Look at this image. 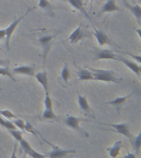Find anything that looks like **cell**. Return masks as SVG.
Returning a JSON list of instances; mask_svg holds the SVG:
<instances>
[{
	"label": "cell",
	"instance_id": "obj_1",
	"mask_svg": "<svg viewBox=\"0 0 141 158\" xmlns=\"http://www.w3.org/2000/svg\"><path fill=\"white\" fill-rule=\"evenodd\" d=\"M92 73L93 78L95 81H106V82H113V83H120L121 79L117 78L114 75V72L111 70H105V69H88Z\"/></svg>",
	"mask_w": 141,
	"mask_h": 158
},
{
	"label": "cell",
	"instance_id": "obj_2",
	"mask_svg": "<svg viewBox=\"0 0 141 158\" xmlns=\"http://www.w3.org/2000/svg\"><path fill=\"white\" fill-rule=\"evenodd\" d=\"M29 12H31V10H27V12H25L24 14L21 16L19 18H17V19L14 20L13 22L11 23V24L8 26V27L6 28V37H5V45H6V48H7V51H9V42H10V40H11V37H12V33L14 32V31L16 30V28L17 27L18 24L20 23V22L22 21L23 18H24L27 15V13Z\"/></svg>",
	"mask_w": 141,
	"mask_h": 158
},
{
	"label": "cell",
	"instance_id": "obj_3",
	"mask_svg": "<svg viewBox=\"0 0 141 158\" xmlns=\"http://www.w3.org/2000/svg\"><path fill=\"white\" fill-rule=\"evenodd\" d=\"M84 119L83 118H79V117H75V116H67L66 118L64 119V123L65 125L68 126L69 128H71L74 130L78 131L82 134H83L85 136H88V134L79 125V123L81 121H83Z\"/></svg>",
	"mask_w": 141,
	"mask_h": 158
},
{
	"label": "cell",
	"instance_id": "obj_4",
	"mask_svg": "<svg viewBox=\"0 0 141 158\" xmlns=\"http://www.w3.org/2000/svg\"><path fill=\"white\" fill-rule=\"evenodd\" d=\"M48 144L51 146L52 151L48 154V156L49 158H63L65 157L68 154L70 153H74L76 151L75 150H65V149H61V148H58L56 146H54L52 143H49L48 141L45 140Z\"/></svg>",
	"mask_w": 141,
	"mask_h": 158
},
{
	"label": "cell",
	"instance_id": "obj_5",
	"mask_svg": "<svg viewBox=\"0 0 141 158\" xmlns=\"http://www.w3.org/2000/svg\"><path fill=\"white\" fill-rule=\"evenodd\" d=\"M118 55H116L111 49H97L95 53L93 61L109 59V60H117Z\"/></svg>",
	"mask_w": 141,
	"mask_h": 158
},
{
	"label": "cell",
	"instance_id": "obj_6",
	"mask_svg": "<svg viewBox=\"0 0 141 158\" xmlns=\"http://www.w3.org/2000/svg\"><path fill=\"white\" fill-rule=\"evenodd\" d=\"M54 35H45L40 38V43L42 45V50H43V65H45V59H46V56L48 52H49V49H50V45L52 44V41L54 38Z\"/></svg>",
	"mask_w": 141,
	"mask_h": 158
},
{
	"label": "cell",
	"instance_id": "obj_7",
	"mask_svg": "<svg viewBox=\"0 0 141 158\" xmlns=\"http://www.w3.org/2000/svg\"><path fill=\"white\" fill-rule=\"evenodd\" d=\"M19 143L20 145H21V148L23 149L25 153H27V155H29V156H31L32 158H46V156L45 155L40 154V153H38L37 152H36V151L30 146L28 142L23 138H22V140L20 141Z\"/></svg>",
	"mask_w": 141,
	"mask_h": 158
},
{
	"label": "cell",
	"instance_id": "obj_8",
	"mask_svg": "<svg viewBox=\"0 0 141 158\" xmlns=\"http://www.w3.org/2000/svg\"><path fill=\"white\" fill-rule=\"evenodd\" d=\"M110 127L115 128V130L116 131V133H121L122 135H124L126 138H128L130 140H131L134 138V136L132 135V133L130 131L129 128V124L126 123H116V124H107Z\"/></svg>",
	"mask_w": 141,
	"mask_h": 158
},
{
	"label": "cell",
	"instance_id": "obj_9",
	"mask_svg": "<svg viewBox=\"0 0 141 158\" xmlns=\"http://www.w3.org/2000/svg\"><path fill=\"white\" fill-rule=\"evenodd\" d=\"M117 60H118V61L122 62V63H123V64H125L128 69H130L131 71L133 72V73H135L137 76L140 77V66H139L140 64H136V63H135V62L130 61V60L125 59V58L121 56H118Z\"/></svg>",
	"mask_w": 141,
	"mask_h": 158
},
{
	"label": "cell",
	"instance_id": "obj_10",
	"mask_svg": "<svg viewBox=\"0 0 141 158\" xmlns=\"http://www.w3.org/2000/svg\"><path fill=\"white\" fill-rule=\"evenodd\" d=\"M12 72L16 74L32 77L35 75V67L33 65H23L15 68L12 69Z\"/></svg>",
	"mask_w": 141,
	"mask_h": 158
},
{
	"label": "cell",
	"instance_id": "obj_11",
	"mask_svg": "<svg viewBox=\"0 0 141 158\" xmlns=\"http://www.w3.org/2000/svg\"><path fill=\"white\" fill-rule=\"evenodd\" d=\"M36 81L39 82L42 86L44 89L45 94H49V86H48V76H47V73L45 71L40 72L37 73L36 74L34 75Z\"/></svg>",
	"mask_w": 141,
	"mask_h": 158
},
{
	"label": "cell",
	"instance_id": "obj_12",
	"mask_svg": "<svg viewBox=\"0 0 141 158\" xmlns=\"http://www.w3.org/2000/svg\"><path fill=\"white\" fill-rule=\"evenodd\" d=\"M120 11V7L116 4V0H106V2L101 7L100 13H106V12H112Z\"/></svg>",
	"mask_w": 141,
	"mask_h": 158
},
{
	"label": "cell",
	"instance_id": "obj_13",
	"mask_svg": "<svg viewBox=\"0 0 141 158\" xmlns=\"http://www.w3.org/2000/svg\"><path fill=\"white\" fill-rule=\"evenodd\" d=\"M84 37H85V35H84L83 28H82V25H80L69 35V40L71 43H73V44H76V43H78L80 40H82Z\"/></svg>",
	"mask_w": 141,
	"mask_h": 158
},
{
	"label": "cell",
	"instance_id": "obj_14",
	"mask_svg": "<svg viewBox=\"0 0 141 158\" xmlns=\"http://www.w3.org/2000/svg\"><path fill=\"white\" fill-rule=\"evenodd\" d=\"M94 29V35L96 37V41L98 43V44L100 46H104L105 44H110V40H109L108 37L105 33L101 31H99L96 28L93 27Z\"/></svg>",
	"mask_w": 141,
	"mask_h": 158
},
{
	"label": "cell",
	"instance_id": "obj_15",
	"mask_svg": "<svg viewBox=\"0 0 141 158\" xmlns=\"http://www.w3.org/2000/svg\"><path fill=\"white\" fill-rule=\"evenodd\" d=\"M123 146V143L122 141H117L114 143L113 146L111 148H108L106 150L109 152V155L111 158H116L120 155V152L121 149L122 148Z\"/></svg>",
	"mask_w": 141,
	"mask_h": 158
},
{
	"label": "cell",
	"instance_id": "obj_16",
	"mask_svg": "<svg viewBox=\"0 0 141 158\" xmlns=\"http://www.w3.org/2000/svg\"><path fill=\"white\" fill-rule=\"evenodd\" d=\"M78 77L80 81H92L94 80L93 75L89 69H81L78 72Z\"/></svg>",
	"mask_w": 141,
	"mask_h": 158
},
{
	"label": "cell",
	"instance_id": "obj_17",
	"mask_svg": "<svg viewBox=\"0 0 141 158\" xmlns=\"http://www.w3.org/2000/svg\"><path fill=\"white\" fill-rule=\"evenodd\" d=\"M125 5L126 6L127 8L130 10L131 12L133 13L134 16L136 17V19H137V22H138L139 24H140V19H141V8L139 7V5H130L127 3L126 2H124Z\"/></svg>",
	"mask_w": 141,
	"mask_h": 158
},
{
	"label": "cell",
	"instance_id": "obj_18",
	"mask_svg": "<svg viewBox=\"0 0 141 158\" xmlns=\"http://www.w3.org/2000/svg\"><path fill=\"white\" fill-rule=\"evenodd\" d=\"M78 103H79V106L80 107L82 110L84 111V112H87V113H89L90 112V106H89V104L88 102V100H87L86 96H81L78 94Z\"/></svg>",
	"mask_w": 141,
	"mask_h": 158
},
{
	"label": "cell",
	"instance_id": "obj_19",
	"mask_svg": "<svg viewBox=\"0 0 141 158\" xmlns=\"http://www.w3.org/2000/svg\"><path fill=\"white\" fill-rule=\"evenodd\" d=\"M68 2L70 3V4L73 6V7L75 8V9L79 10V12H81L83 14L87 17V18H88L90 19V17H89V15L87 13V12L85 11V9L83 8V2H82L81 0H67Z\"/></svg>",
	"mask_w": 141,
	"mask_h": 158
},
{
	"label": "cell",
	"instance_id": "obj_20",
	"mask_svg": "<svg viewBox=\"0 0 141 158\" xmlns=\"http://www.w3.org/2000/svg\"><path fill=\"white\" fill-rule=\"evenodd\" d=\"M131 96H132V94H129V95H126V96H120V97H117V98L114 99L112 101H107L106 104H108V105H111V106H121V105L125 103Z\"/></svg>",
	"mask_w": 141,
	"mask_h": 158
},
{
	"label": "cell",
	"instance_id": "obj_21",
	"mask_svg": "<svg viewBox=\"0 0 141 158\" xmlns=\"http://www.w3.org/2000/svg\"><path fill=\"white\" fill-rule=\"evenodd\" d=\"M131 144H132V148L135 152L136 155H138L141 148V133H139L135 138H134L131 140Z\"/></svg>",
	"mask_w": 141,
	"mask_h": 158
},
{
	"label": "cell",
	"instance_id": "obj_22",
	"mask_svg": "<svg viewBox=\"0 0 141 158\" xmlns=\"http://www.w3.org/2000/svg\"><path fill=\"white\" fill-rule=\"evenodd\" d=\"M42 119H58V116L54 114L53 108L51 109H45L42 114L41 116Z\"/></svg>",
	"mask_w": 141,
	"mask_h": 158
},
{
	"label": "cell",
	"instance_id": "obj_23",
	"mask_svg": "<svg viewBox=\"0 0 141 158\" xmlns=\"http://www.w3.org/2000/svg\"><path fill=\"white\" fill-rule=\"evenodd\" d=\"M0 125L7 129H16V126L13 124L12 122L8 119H5L1 115H0Z\"/></svg>",
	"mask_w": 141,
	"mask_h": 158
},
{
	"label": "cell",
	"instance_id": "obj_24",
	"mask_svg": "<svg viewBox=\"0 0 141 158\" xmlns=\"http://www.w3.org/2000/svg\"><path fill=\"white\" fill-rule=\"evenodd\" d=\"M38 7H41V9L46 10V11H48L50 13L53 12H52V6L48 0H39Z\"/></svg>",
	"mask_w": 141,
	"mask_h": 158
},
{
	"label": "cell",
	"instance_id": "obj_25",
	"mask_svg": "<svg viewBox=\"0 0 141 158\" xmlns=\"http://www.w3.org/2000/svg\"><path fill=\"white\" fill-rule=\"evenodd\" d=\"M0 75H2V76H6L8 77L9 78H11L12 81H16L15 80L14 77L12 74L11 71H10L9 68L8 66H4V67H0Z\"/></svg>",
	"mask_w": 141,
	"mask_h": 158
},
{
	"label": "cell",
	"instance_id": "obj_26",
	"mask_svg": "<svg viewBox=\"0 0 141 158\" xmlns=\"http://www.w3.org/2000/svg\"><path fill=\"white\" fill-rule=\"evenodd\" d=\"M61 77L63 79V81H65V82H69V76H70V72H69V67L66 64H64V68L62 69L61 71Z\"/></svg>",
	"mask_w": 141,
	"mask_h": 158
},
{
	"label": "cell",
	"instance_id": "obj_27",
	"mask_svg": "<svg viewBox=\"0 0 141 158\" xmlns=\"http://www.w3.org/2000/svg\"><path fill=\"white\" fill-rule=\"evenodd\" d=\"M8 130V133L11 134V135L13 137V138L16 139L17 142L19 143L20 141L22 139V132H20V131L17 130V129H7Z\"/></svg>",
	"mask_w": 141,
	"mask_h": 158
},
{
	"label": "cell",
	"instance_id": "obj_28",
	"mask_svg": "<svg viewBox=\"0 0 141 158\" xmlns=\"http://www.w3.org/2000/svg\"><path fill=\"white\" fill-rule=\"evenodd\" d=\"M0 114L5 117L6 118H9V119L10 118H17V116L8 110H0Z\"/></svg>",
	"mask_w": 141,
	"mask_h": 158
},
{
	"label": "cell",
	"instance_id": "obj_29",
	"mask_svg": "<svg viewBox=\"0 0 141 158\" xmlns=\"http://www.w3.org/2000/svg\"><path fill=\"white\" fill-rule=\"evenodd\" d=\"M45 109H51L53 108V103H52L51 99L49 96V94H45Z\"/></svg>",
	"mask_w": 141,
	"mask_h": 158
},
{
	"label": "cell",
	"instance_id": "obj_30",
	"mask_svg": "<svg viewBox=\"0 0 141 158\" xmlns=\"http://www.w3.org/2000/svg\"><path fill=\"white\" fill-rule=\"evenodd\" d=\"M13 124H14L16 127H17L18 128H20L21 130H25V123L24 121L22 120V119H20V118H16L13 122Z\"/></svg>",
	"mask_w": 141,
	"mask_h": 158
},
{
	"label": "cell",
	"instance_id": "obj_31",
	"mask_svg": "<svg viewBox=\"0 0 141 158\" xmlns=\"http://www.w3.org/2000/svg\"><path fill=\"white\" fill-rule=\"evenodd\" d=\"M127 54H128L129 56H130L131 58H133L134 59H135L136 61L138 62L139 64H140V63H141V57L139 56V55H138V56H137V55H134V54H130V53H127Z\"/></svg>",
	"mask_w": 141,
	"mask_h": 158
},
{
	"label": "cell",
	"instance_id": "obj_32",
	"mask_svg": "<svg viewBox=\"0 0 141 158\" xmlns=\"http://www.w3.org/2000/svg\"><path fill=\"white\" fill-rule=\"evenodd\" d=\"M10 61L8 59H0V66H8Z\"/></svg>",
	"mask_w": 141,
	"mask_h": 158
},
{
	"label": "cell",
	"instance_id": "obj_33",
	"mask_svg": "<svg viewBox=\"0 0 141 158\" xmlns=\"http://www.w3.org/2000/svg\"><path fill=\"white\" fill-rule=\"evenodd\" d=\"M6 37V30L0 29V40L4 39Z\"/></svg>",
	"mask_w": 141,
	"mask_h": 158
},
{
	"label": "cell",
	"instance_id": "obj_34",
	"mask_svg": "<svg viewBox=\"0 0 141 158\" xmlns=\"http://www.w3.org/2000/svg\"><path fill=\"white\" fill-rule=\"evenodd\" d=\"M122 158H136V155L135 154H134V153H128L127 155H126L125 156H123Z\"/></svg>",
	"mask_w": 141,
	"mask_h": 158
},
{
	"label": "cell",
	"instance_id": "obj_35",
	"mask_svg": "<svg viewBox=\"0 0 141 158\" xmlns=\"http://www.w3.org/2000/svg\"><path fill=\"white\" fill-rule=\"evenodd\" d=\"M16 152H17V145L14 146V149H13V152H12V154L10 158H17V155H16Z\"/></svg>",
	"mask_w": 141,
	"mask_h": 158
},
{
	"label": "cell",
	"instance_id": "obj_36",
	"mask_svg": "<svg viewBox=\"0 0 141 158\" xmlns=\"http://www.w3.org/2000/svg\"><path fill=\"white\" fill-rule=\"evenodd\" d=\"M136 31H137V33H138V35H139V38H141V29H138V30H136Z\"/></svg>",
	"mask_w": 141,
	"mask_h": 158
},
{
	"label": "cell",
	"instance_id": "obj_37",
	"mask_svg": "<svg viewBox=\"0 0 141 158\" xmlns=\"http://www.w3.org/2000/svg\"><path fill=\"white\" fill-rule=\"evenodd\" d=\"M60 1H63V2H66L67 0H60Z\"/></svg>",
	"mask_w": 141,
	"mask_h": 158
},
{
	"label": "cell",
	"instance_id": "obj_38",
	"mask_svg": "<svg viewBox=\"0 0 141 158\" xmlns=\"http://www.w3.org/2000/svg\"><path fill=\"white\" fill-rule=\"evenodd\" d=\"M90 1H93V0H90Z\"/></svg>",
	"mask_w": 141,
	"mask_h": 158
}]
</instances>
